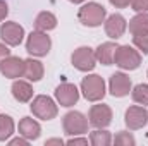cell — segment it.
<instances>
[{
    "label": "cell",
    "mask_w": 148,
    "mask_h": 146,
    "mask_svg": "<svg viewBox=\"0 0 148 146\" xmlns=\"http://www.w3.org/2000/svg\"><path fill=\"white\" fill-rule=\"evenodd\" d=\"M0 38L5 41V45L9 46H17L21 45L23 38H24V28L14 21H9V23H3L0 26Z\"/></svg>",
    "instance_id": "ba28073f"
},
{
    "label": "cell",
    "mask_w": 148,
    "mask_h": 146,
    "mask_svg": "<svg viewBox=\"0 0 148 146\" xmlns=\"http://www.w3.org/2000/svg\"><path fill=\"white\" fill-rule=\"evenodd\" d=\"M133 43L138 50H141L145 55H148V35H141V36H134Z\"/></svg>",
    "instance_id": "d4e9b609"
},
{
    "label": "cell",
    "mask_w": 148,
    "mask_h": 146,
    "mask_svg": "<svg viewBox=\"0 0 148 146\" xmlns=\"http://www.w3.org/2000/svg\"><path fill=\"white\" fill-rule=\"evenodd\" d=\"M69 2H73V3H81V2H84V0H69Z\"/></svg>",
    "instance_id": "d6a6232c"
},
{
    "label": "cell",
    "mask_w": 148,
    "mask_h": 146,
    "mask_svg": "<svg viewBox=\"0 0 148 146\" xmlns=\"http://www.w3.org/2000/svg\"><path fill=\"white\" fill-rule=\"evenodd\" d=\"M126 28H127V23L121 14H112L105 21V33L107 36L114 38V40L122 36L126 33Z\"/></svg>",
    "instance_id": "5bb4252c"
},
{
    "label": "cell",
    "mask_w": 148,
    "mask_h": 146,
    "mask_svg": "<svg viewBox=\"0 0 148 146\" xmlns=\"http://www.w3.org/2000/svg\"><path fill=\"white\" fill-rule=\"evenodd\" d=\"M147 76H148V72H147Z\"/></svg>",
    "instance_id": "836d02e7"
},
{
    "label": "cell",
    "mask_w": 148,
    "mask_h": 146,
    "mask_svg": "<svg viewBox=\"0 0 148 146\" xmlns=\"http://www.w3.org/2000/svg\"><path fill=\"white\" fill-rule=\"evenodd\" d=\"M57 26V17L52 14V12H47V10H43V12H40L36 16V19H35V28H36L38 31H50V29H53Z\"/></svg>",
    "instance_id": "ffe728a7"
},
{
    "label": "cell",
    "mask_w": 148,
    "mask_h": 146,
    "mask_svg": "<svg viewBox=\"0 0 148 146\" xmlns=\"http://www.w3.org/2000/svg\"><path fill=\"white\" fill-rule=\"evenodd\" d=\"M114 143L117 146H134L136 145V139L133 138L131 132H126V131H121L115 138H114Z\"/></svg>",
    "instance_id": "cb8c5ba5"
},
{
    "label": "cell",
    "mask_w": 148,
    "mask_h": 146,
    "mask_svg": "<svg viewBox=\"0 0 148 146\" xmlns=\"http://www.w3.org/2000/svg\"><path fill=\"white\" fill-rule=\"evenodd\" d=\"M67 145H88V139L86 138H76V136H73L67 141Z\"/></svg>",
    "instance_id": "f546056e"
},
{
    "label": "cell",
    "mask_w": 148,
    "mask_h": 146,
    "mask_svg": "<svg viewBox=\"0 0 148 146\" xmlns=\"http://www.w3.org/2000/svg\"><path fill=\"white\" fill-rule=\"evenodd\" d=\"M109 89H110L112 96L122 98V96L129 95V91H131V79H129L124 72L112 74L110 81H109Z\"/></svg>",
    "instance_id": "4fadbf2b"
},
{
    "label": "cell",
    "mask_w": 148,
    "mask_h": 146,
    "mask_svg": "<svg viewBox=\"0 0 148 146\" xmlns=\"http://www.w3.org/2000/svg\"><path fill=\"white\" fill-rule=\"evenodd\" d=\"M14 132V120L9 115H0V141H5Z\"/></svg>",
    "instance_id": "7402d4cb"
},
{
    "label": "cell",
    "mask_w": 148,
    "mask_h": 146,
    "mask_svg": "<svg viewBox=\"0 0 148 146\" xmlns=\"http://www.w3.org/2000/svg\"><path fill=\"white\" fill-rule=\"evenodd\" d=\"M50 145H64V141H62V139H48V141H47V143H45V146H50Z\"/></svg>",
    "instance_id": "1f68e13d"
},
{
    "label": "cell",
    "mask_w": 148,
    "mask_h": 146,
    "mask_svg": "<svg viewBox=\"0 0 148 146\" xmlns=\"http://www.w3.org/2000/svg\"><path fill=\"white\" fill-rule=\"evenodd\" d=\"M31 112H33L35 117L41 119V120H52V119L57 117L59 108H57L55 102H53L50 96L40 95V96H36V98L31 102Z\"/></svg>",
    "instance_id": "277c9868"
},
{
    "label": "cell",
    "mask_w": 148,
    "mask_h": 146,
    "mask_svg": "<svg viewBox=\"0 0 148 146\" xmlns=\"http://www.w3.org/2000/svg\"><path fill=\"white\" fill-rule=\"evenodd\" d=\"M7 14H9V7H7V3L3 0H0V23L7 17Z\"/></svg>",
    "instance_id": "4316f807"
},
{
    "label": "cell",
    "mask_w": 148,
    "mask_h": 146,
    "mask_svg": "<svg viewBox=\"0 0 148 146\" xmlns=\"http://www.w3.org/2000/svg\"><path fill=\"white\" fill-rule=\"evenodd\" d=\"M88 119H90L88 122H90L93 127H97V129H105V127L112 122V110H110L109 105H103V103L93 105V107L90 108Z\"/></svg>",
    "instance_id": "9c48e42d"
},
{
    "label": "cell",
    "mask_w": 148,
    "mask_h": 146,
    "mask_svg": "<svg viewBox=\"0 0 148 146\" xmlns=\"http://www.w3.org/2000/svg\"><path fill=\"white\" fill-rule=\"evenodd\" d=\"M129 31L134 36L148 35V14L147 12H140L138 16H134L129 21Z\"/></svg>",
    "instance_id": "d6986e66"
},
{
    "label": "cell",
    "mask_w": 148,
    "mask_h": 146,
    "mask_svg": "<svg viewBox=\"0 0 148 146\" xmlns=\"http://www.w3.org/2000/svg\"><path fill=\"white\" fill-rule=\"evenodd\" d=\"M105 16H107V10L103 5L97 3V2H88L84 3L79 12H77V19L83 26H88V28H97L100 26L102 23H105Z\"/></svg>",
    "instance_id": "6da1fadb"
},
{
    "label": "cell",
    "mask_w": 148,
    "mask_h": 146,
    "mask_svg": "<svg viewBox=\"0 0 148 146\" xmlns=\"http://www.w3.org/2000/svg\"><path fill=\"white\" fill-rule=\"evenodd\" d=\"M131 7L136 12H147L148 10V0H131Z\"/></svg>",
    "instance_id": "484cf974"
},
{
    "label": "cell",
    "mask_w": 148,
    "mask_h": 146,
    "mask_svg": "<svg viewBox=\"0 0 148 146\" xmlns=\"http://www.w3.org/2000/svg\"><path fill=\"white\" fill-rule=\"evenodd\" d=\"M64 132L69 136H79L88 132V119L81 112H67L62 119Z\"/></svg>",
    "instance_id": "8992f818"
},
{
    "label": "cell",
    "mask_w": 148,
    "mask_h": 146,
    "mask_svg": "<svg viewBox=\"0 0 148 146\" xmlns=\"http://www.w3.org/2000/svg\"><path fill=\"white\" fill-rule=\"evenodd\" d=\"M90 143L93 146H109L112 143V134L109 131L97 129L90 134Z\"/></svg>",
    "instance_id": "44dd1931"
},
{
    "label": "cell",
    "mask_w": 148,
    "mask_h": 146,
    "mask_svg": "<svg viewBox=\"0 0 148 146\" xmlns=\"http://www.w3.org/2000/svg\"><path fill=\"white\" fill-rule=\"evenodd\" d=\"M114 7H117V9H124V7H127L129 3H131V0H109Z\"/></svg>",
    "instance_id": "83f0119b"
},
{
    "label": "cell",
    "mask_w": 148,
    "mask_h": 146,
    "mask_svg": "<svg viewBox=\"0 0 148 146\" xmlns=\"http://www.w3.org/2000/svg\"><path fill=\"white\" fill-rule=\"evenodd\" d=\"M43 72H45V69L40 60H35V59L24 60V77L28 81H33V83L40 81L43 77Z\"/></svg>",
    "instance_id": "ac0fdd59"
},
{
    "label": "cell",
    "mask_w": 148,
    "mask_h": 146,
    "mask_svg": "<svg viewBox=\"0 0 148 146\" xmlns=\"http://www.w3.org/2000/svg\"><path fill=\"white\" fill-rule=\"evenodd\" d=\"M114 64L122 71H134L141 64V55L136 48L129 45H122V46H117L114 53Z\"/></svg>",
    "instance_id": "7a4b0ae2"
},
{
    "label": "cell",
    "mask_w": 148,
    "mask_h": 146,
    "mask_svg": "<svg viewBox=\"0 0 148 146\" xmlns=\"http://www.w3.org/2000/svg\"><path fill=\"white\" fill-rule=\"evenodd\" d=\"M12 96L19 102V103H28L31 98H33V88H31V84L28 83V81H21V79H17V81H14L12 83Z\"/></svg>",
    "instance_id": "2e32d148"
},
{
    "label": "cell",
    "mask_w": 148,
    "mask_h": 146,
    "mask_svg": "<svg viewBox=\"0 0 148 146\" xmlns=\"http://www.w3.org/2000/svg\"><path fill=\"white\" fill-rule=\"evenodd\" d=\"M50 46H52V40L50 36H47L45 31H33L28 41H26V50L28 53L35 55V57H45L48 52H50Z\"/></svg>",
    "instance_id": "5b68a950"
},
{
    "label": "cell",
    "mask_w": 148,
    "mask_h": 146,
    "mask_svg": "<svg viewBox=\"0 0 148 146\" xmlns=\"http://www.w3.org/2000/svg\"><path fill=\"white\" fill-rule=\"evenodd\" d=\"M71 62H73V65L77 71L90 72L97 65V57H95V52L90 46H79V48L74 50V53L71 55Z\"/></svg>",
    "instance_id": "52a82bcc"
},
{
    "label": "cell",
    "mask_w": 148,
    "mask_h": 146,
    "mask_svg": "<svg viewBox=\"0 0 148 146\" xmlns=\"http://www.w3.org/2000/svg\"><path fill=\"white\" fill-rule=\"evenodd\" d=\"M124 122L126 126L131 129V131H138L141 127H145L148 122V112L145 107H140V105H133L126 110V115H124Z\"/></svg>",
    "instance_id": "30bf717a"
},
{
    "label": "cell",
    "mask_w": 148,
    "mask_h": 146,
    "mask_svg": "<svg viewBox=\"0 0 148 146\" xmlns=\"http://www.w3.org/2000/svg\"><path fill=\"white\" fill-rule=\"evenodd\" d=\"M55 100L60 103V107H73L79 100V91L71 83H62L55 88Z\"/></svg>",
    "instance_id": "8fae6325"
},
{
    "label": "cell",
    "mask_w": 148,
    "mask_h": 146,
    "mask_svg": "<svg viewBox=\"0 0 148 146\" xmlns=\"http://www.w3.org/2000/svg\"><path fill=\"white\" fill-rule=\"evenodd\" d=\"M81 93L88 102H100L105 96V81L98 74H90L81 81Z\"/></svg>",
    "instance_id": "3957f363"
},
{
    "label": "cell",
    "mask_w": 148,
    "mask_h": 146,
    "mask_svg": "<svg viewBox=\"0 0 148 146\" xmlns=\"http://www.w3.org/2000/svg\"><path fill=\"white\" fill-rule=\"evenodd\" d=\"M19 134L23 138H26L28 141H35V139L40 138V134H41V127H40V124H38L35 119L24 117L19 122Z\"/></svg>",
    "instance_id": "9a60e30c"
},
{
    "label": "cell",
    "mask_w": 148,
    "mask_h": 146,
    "mask_svg": "<svg viewBox=\"0 0 148 146\" xmlns=\"http://www.w3.org/2000/svg\"><path fill=\"white\" fill-rule=\"evenodd\" d=\"M10 55V50L7 48V45H3V43H0V62L3 60V59H7Z\"/></svg>",
    "instance_id": "4dcf8cb0"
},
{
    "label": "cell",
    "mask_w": 148,
    "mask_h": 146,
    "mask_svg": "<svg viewBox=\"0 0 148 146\" xmlns=\"http://www.w3.org/2000/svg\"><path fill=\"white\" fill-rule=\"evenodd\" d=\"M131 96H133V100L136 103H140L143 107L148 105V84H138V86H134Z\"/></svg>",
    "instance_id": "603a6c76"
},
{
    "label": "cell",
    "mask_w": 148,
    "mask_h": 146,
    "mask_svg": "<svg viewBox=\"0 0 148 146\" xmlns=\"http://www.w3.org/2000/svg\"><path fill=\"white\" fill-rule=\"evenodd\" d=\"M9 145L10 146H28V139L26 138H14V139H10L9 141Z\"/></svg>",
    "instance_id": "f1b7e54d"
},
{
    "label": "cell",
    "mask_w": 148,
    "mask_h": 146,
    "mask_svg": "<svg viewBox=\"0 0 148 146\" xmlns=\"http://www.w3.org/2000/svg\"><path fill=\"white\" fill-rule=\"evenodd\" d=\"M0 72L9 79H17L24 76V60L14 55H9L0 62Z\"/></svg>",
    "instance_id": "7c38bea8"
},
{
    "label": "cell",
    "mask_w": 148,
    "mask_h": 146,
    "mask_svg": "<svg viewBox=\"0 0 148 146\" xmlns=\"http://www.w3.org/2000/svg\"><path fill=\"white\" fill-rule=\"evenodd\" d=\"M117 50V45L112 41H105L102 45H98V48L95 50V57L97 62L103 64V65H112L114 64V53Z\"/></svg>",
    "instance_id": "e0dca14e"
}]
</instances>
